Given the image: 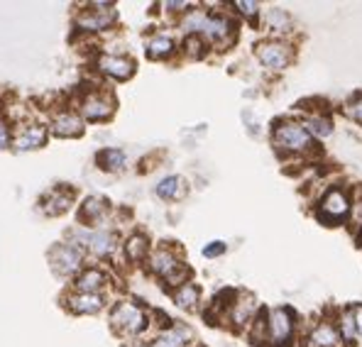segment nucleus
I'll return each instance as SVG.
<instances>
[{
  "mask_svg": "<svg viewBox=\"0 0 362 347\" xmlns=\"http://www.w3.org/2000/svg\"><path fill=\"white\" fill-rule=\"evenodd\" d=\"M181 28L191 35H204L209 37L213 42H226L230 40L233 35V23L223 15H209V13H201V10H194L184 18Z\"/></svg>",
  "mask_w": 362,
  "mask_h": 347,
  "instance_id": "obj_1",
  "label": "nucleus"
},
{
  "mask_svg": "<svg viewBox=\"0 0 362 347\" xmlns=\"http://www.w3.org/2000/svg\"><path fill=\"white\" fill-rule=\"evenodd\" d=\"M272 140L279 149L291 154H303V152H311L313 149V137L308 135V130L301 125V122L294 120H286L279 122L272 132Z\"/></svg>",
  "mask_w": 362,
  "mask_h": 347,
  "instance_id": "obj_2",
  "label": "nucleus"
},
{
  "mask_svg": "<svg viewBox=\"0 0 362 347\" xmlns=\"http://www.w3.org/2000/svg\"><path fill=\"white\" fill-rule=\"evenodd\" d=\"M350 213H353V201H350L348 191L343 189H331L318 203V218L328 225H338V223L348 220Z\"/></svg>",
  "mask_w": 362,
  "mask_h": 347,
  "instance_id": "obj_3",
  "label": "nucleus"
},
{
  "mask_svg": "<svg viewBox=\"0 0 362 347\" xmlns=\"http://www.w3.org/2000/svg\"><path fill=\"white\" fill-rule=\"evenodd\" d=\"M110 323H113V328L120 330V333L137 335L147 328V316L140 306H135V303H130V301H122L113 308V313H110Z\"/></svg>",
  "mask_w": 362,
  "mask_h": 347,
  "instance_id": "obj_4",
  "label": "nucleus"
},
{
  "mask_svg": "<svg viewBox=\"0 0 362 347\" xmlns=\"http://www.w3.org/2000/svg\"><path fill=\"white\" fill-rule=\"evenodd\" d=\"M294 338V318L286 308H274L267 313V340L269 347H289Z\"/></svg>",
  "mask_w": 362,
  "mask_h": 347,
  "instance_id": "obj_5",
  "label": "nucleus"
},
{
  "mask_svg": "<svg viewBox=\"0 0 362 347\" xmlns=\"http://www.w3.org/2000/svg\"><path fill=\"white\" fill-rule=\"evenodd\" d=\"M257 59L262 61V66L272 69V71H281L284 66H289L291 49L281 42H262L257 47Z\"/></svg>",
  "mask_w": 362,
  "mask_h": 347,
  "instance_id": "obj_6",
  "label": "nucleus"
},
{
  "mask_svg": "<svg viewBox=\"0 0 362 347\" xmlns=\"http://www.w3.org/2000/svg\"><path fill=\"white\" fill-rule=\"evenodd\" d=\"M115 20V13L110 10V5H93V10L88 13L78 15L76 25L81 30H90V32H100V30H108Z\"/></svg>",
  "mask_w": 362,
  "mask_h": 347,
  "instance_id": "obj_7",
  "label": "nucleus"
},
{
  "mask_svg": "<svg viewBox=\"0 0 362 347\" xmlns=\"http://www.w3.org/2000/svg\"><path fill=\"white\" fill-rule=\"evenodd\" d=\"M113 108H115L113 98H108V95H103V93H93V95H88V98H83L81 115L90 122L108 120V117L113 115Z\"/></svg>",
  "mask_w": 362,
  "mask_h": 347,
  "instance_id": "obj_8",
  "label": "nucleus"
},
{
  "mask_svg": "<svg viewBox=\"0 0 362 347\" xmlns=\"http://www.w3.org/2000/svg\"><path fill=\"white\" fill-rule=\"evenodd\" d=\"M52 261H54V269L59 274H74V271L81 266V249L74 247V245H59V247L52 249Z\"/></svg>",
  "mask_w": 362,
  "mask_h": 347,
  "instance_id": "obj_9",
  "label": "nucleus"
},
{
  "mask_svg": "<svg viewBox=\"0 0 362 347\" xmlns=\"http://www.w3.org/2000/svg\"><path fill=\"white\" fill-rule=\"evenodd\" d=\"M98 69L110 78H118V81H127V78L135 73V64L127 57H118V54H105L98 59Z\"/></svg>",
  "mask_w": 362,
  "mask_h": 347,
  "instance_id": "obj_10",
  "label": "nucleus"
},
{
  "mask_svg": "<svg viewBox=\"0 0 362 347\" xmlns=\"http://www.w3.org/2000/svg\"><path fill=\"white\" fill-rule=\"evenodd\" d=\"M78 240L98 257H105L115 249V235L108 230H98V233H78Z\"/></svg>",
  "mask_w": 362,
  "mask_h": 347,
  "instance_id": "obj_11",
  "label": "nucleus"
},
{
  "mask_svg": "<svg viewBox=\"0 0 362 347\" xmlns=\"http://www.w3.org/2000/svg\"><path fill=\"white\" fill-rule=\"evenodd\" d=\"M150 269L154 271L157 276H164V279H169L172 274H177V271L181 269V261L177 254L172 252V249L162 247L157 249V252L150 257Z\"/></svg>",
  "mask_w": 362,
  "mask_h": 347,
  "instance_id": "obj_12",
  "label": "nucleus"
},
{
  "mask_svg": "<svg viewBox=\"0 0 362 347\" xmlns=\"http://www.w3.org/2000/svg\"><path fill=\"white\" fill-rule=\"evenodd\" d=\"M66 306L74 313H98L105 306V298L100 293H74L66 298Z\"/></svg>",
  "mask_w": 362,
  "mask_h": 347,
  "instance_id": "obj_13",
  "label": "nucleus"
},
{
  "mask_svg": "<svg viewBox=\"0 0 362 347\" xmlns=\"http://www.w3.org/2000/svg\"><path fill=\"white\" fill-rule=\"evenodd\" d=\"M52 130L59 137H76L83 132V120L76 113H59L52 122Z\"/></svg>",
  "mask_w": 362,
  "mask_h": 347,
  "instance_id": "obj_14",
  "label": "nucleus"
},
{
  "mask_svg": "<svg viewBox=\"0 0 362 347\" xmlns=\"http://www.w3.org/2000/svg\"><path fill=\"white\" fill-rule=\"evenodd\" d=\"M74 286L78 293H98L105 286V274L100 269H86L76 276Z\"/></svg>",
  "mask_w": 362,
  "mask_h": 347,
  "instance_id": "obj_15",
  "label": "nucleus"
},
{
  "mask_svg": "<svg viewBox=\"0 0 362 347\" xmlns=\"http://www.w3.org/2000/svg\"><path fill=\"white\" fill-rule=\"evenodd\" d=\"M308 340H311L313 347H335L340 343V333L331 323H318L316 328L311 330Z\"/></svg>",
  "mask_w": 362,
  "mask_h": 347,
  "instance_id": "obj_16",
  "label": "nucleus"
},
{
  "mask_svg": "<svg viewBox=\"0 0 362 347\" xmlns=\"http://www.w3.org/2000/svg\"><path fill=\"white\" fill-rule=\"evenodd\" d=\"M186 343H189V330L169 328L164 333H159L147 347H186Z\"/></svg>",
  "mask_w": 362,
  "mask_h": 347,
  "instance_id": "obj_17",
  "label": "nucleus"
},
{
  "mask_svg": "<svg viewBox=\"0 0 362 347\" xmlns=\"http://www.w3.org/2000/svg\"><path fill=\"white\" fill-rule=\"evenodd\" d=\"M45 140H47L45 127H42V125H30L18 135L15 147H18V149H37V147L45 145Z\"/></svg>",
  "mask_w": 362,
  "mask_h": 347,
  "instance_id": "obj_18",
  "label": "nucleus"
},
{
  "mask_svg": "<svg viewBox=\"0 0 362 347\" xmlns=\"http://www.w3.org/2000/svg\"><path fill=\"white\" fill-rule=\"evenodd\" d=\"M301 125L306 127L311 137H328L333 132V122L323 117V113H308Z\"/></svg>",
  "mask_w": 362,
  "mask_h": 347,
  "instance_id": "obj_19",
  "label": "nucleus"
},
{
  "mask_svg": "<svg viewBox=\"0 0 362 347\" xmlns=\"http://www.w3.org/2000/svg\"><path fill=\"white\" fill-rule=\"evenodd\" d=\"M184 191H186L184 179H179V176H167V179H162L157 184V196L159 199H167V201L181 199Z\"/></svg>",
  "mask_w": 362,
  "mask_h": 347,
  "instance_id": "obj_20",
  "label": "nucleus"
},
{
  "mask_svg": "<svg viewBox=\"0 0 362 347\" xmlns=\"http://www.w3.org/2000/svg\"><path fill=\"white\" fill-rule=\"evenodd\" d=\"M255 316V301L252 298H240V301L233 303V311H230V320L238 325V328H243V325H247L250 320Z\"/></svg>",
  "mask_w": 362,
  "mask_h": 347,
  "instance_id": "obj_21",
  "label": "nucleus"
},
{
  "mask_svg": "<svg viewBox=\"0 0 362 347\" xmlns=\"http://www.w3.org/2000/svg\"><path fill=\"white\" fill-rule=\"evenodd\" d=\"M150 252V240L145 235H132L130 240L125 242V254L130 261H142Z\"/></svg>",
  "mask_w": 362,
  "mask_h": 347,
  "instance_id": "obj_22",
  "label": "nucleus"
},
{
  "mask_svg": "<svg viewBox=\"0 0 362 347\" xmlns=\"http://www.w3.org/2000/svg\"><path fill=\"white\" fill-rule=\"evenodd\" d=\"M174 303H177L179 308H186V311L196 308L199 306V286L186 281L184 286H179V289L174 291Z\"/></svg>",
  "mask_w": 362,
  "mask_h": 347,
  "instance_id": "obj_23",
  "label": "nucleus"
},
{
  "mask_svg": "<svg viewBox=\"0 0 362 347\" xmlns=\"http://www.w3.org/2000/svg\"><path fill=\"white\" fill-rule=\"evenodd\" d=\"M95 162H98V167L105 169V172H120V169L125 167V154H122L120 149H103V152H98Z\"/></svg>",
  "mask_w": 362,
  "mask_h": 347,
  "instance_id": "obj_24",
  "label": "nucleus"
},
{
  "mask_svg": "<svg viewBox=\"0 0 362 347\" xmlns=\"http://www.w3.org/2000/svg\"><path fill=\"white\" fill-rule=\"evenodd\" d=\"M174 52V40L167 35H157L147 42V57L150 59H164Z\"/></svg>",
  "mask_w": 362,
  "mask_h": 347,
  "instance_id": "obj_25",
  "label": "nucleus"
},
{
  "mask_svg": "<svg viewBox=\"0 0 362 347\" xmlns=\"http://www.w3.org/2000/svg\"><path fill=\"white\" fill-rule=\"evenodd\" d=\"M105 201L103 199H95V196H90V199H86V203L81 206V220L83 223H95L98 218H103L105 213Z\"/></svg>",
  "mask_w": 362,
  "mask_h": 347,
  "instance_id": "obj_26",
  "label": "nucleus"
},
{
  "mask_svg": "<svg viewBox=\"0 0 362 347\" xmlns=\"http://www.w3.org/2000/svg\"><path fill=\"white\" fill-rule=\"evenodd\" d=\"M340 335H343V340L348 345H353L355 340H358V325H355L353 308H348V311L340 313Z\"/></svg>",
  "mask_w": 362,
  "mask_h": 347,
  "instance_id": "obj_27",
  "label": "nucleus"
},
{
  "mask_svg": "<svg viewBox=\"0 0 362 347\" xmlns=\"http://www.w3.org/2000/svg\"><path fill=\"white\" fill-rule=\"evenodd\" d=\"M71 206V194L69 191H57V194H52V199L45 203V213H49V216H59L64 213L66 208Z\"/></svg>",
  "mask_w": 362,
  "mask_h": 347,
  "instance_id": "obj_28",
  "label": "nucleus"
},
{
  "mask_svg": "<svg viewBox=\"0 0 362 347\" xmlns=\"http://www.w3.org/2000/svg\"><path fill=\"white\" fill-rule=\"evenodd\" d=\"M264 23H267V28L274 32H286L289 30V15H286L281 8H272V10H267V15H264Z\"/></svg>",
  "mask_w": 362,
  "mask_h": 347,
  "instance_id": "obj_29",
  "label": "nucleus"
},
{
  "mask_svg": "<svg viewBox=\"0 0 362 347\" xmlns=\"http://www.w3.org/2000/svg\"><path fill=\"white\" fill-rule=\"evenodd\" d=\"M345 115L350 117V120H355V122H362V93L358 95H353V98L345 103Z\"/></svg>",
  "mask_w": 362,
  "mask_h": 347,
  "instance_id": "obj_30",
  "label": "nucleus"
},
{
  "mask_svg": "<svg viewBox=\"0 0 362 347\" xmlns=\"http://www.w3.org/2000/svg\"><path fill=\"white\" fill-rule=\"evenodd\" d=\"M186 52L196 59H201L206 54V45H204V40H201V35H191L189 40H186Z\"/></svg>",
  "mask_w": 362,
  "mask_h": 347,
  "instance_id": "obj_31",
  "label": "nucleus"
},
{
  "mask_svg": "<svg viewBox=\"0 0 362 347\" xmlns=\"http://www.w3.org/2000/svg\"><path fill=\"white\" fill-rule=\"evenodd\" d=\"M235 8L250 20H255L259 15V3H252V0H247V3H235Z\"/></svg>",
  "mask_w": 362,
  "mask_h": 347,
  "instance_id": "obj_32",
  "label": "nucleus"
},
{
  "mask_svg": "<svg viewBox=\"0 0 362 347\" xmlns=\"http://www.w3.org/2000/svg\"><path fill=\"white\" fill-rule=\"evenodd\" d=\"M10 127H8V122H3L0 120V149H5V147H10Z\"/></svg>",
  "mask_w": 362,
  "mask_h": 347,
  "instance_id": "obj_33",
  "label": "nucleus"
},
{
  "mask_svg": "<svg viewBox=\"0 0 362 347\" xmlns=\"http://www.w3.org/2000/svg\"><path fill=\"white\" fill-rule=\"evenodd\" d=\"M223 252H226V242H213L204 249L206 257H218V254H223Z\"/></svg>",
  "mask_w": 362,
  "mask_h": 347,
  "instance_id": "obj_34",
  "label": "nucleus"
},
{
  "mask_svg": "<svg viewBox=\"0 0 362 347\" xmlns=\"http://www.w3.org/2000/svg\"><path fill=\"white\" fill-rule=\"evenodd\" d=\"M353 313H355V325H358V338L362 340V306L353 308Z\"/></svg>",
  "mask_w": 362,
  "mask_h": 347,
  "instance_id": "obj_35",
  "label": "nucleus"
},
{
  "mask_svg": "<svg viewBox=\"0 0 362 347\" xmlns=\"http://www.w3.org/2000/svg\"><path fill=\"white\" fill-rule=\"evenodd\" d=\"M167 8L169 10H184V8H189L186 3H167Z\"/></svg>",
  "mask_w": 362,
  "mask_h": 347,
  "instance_id": "obj_36",
  "label": "nucleus"
}]
</instances>
